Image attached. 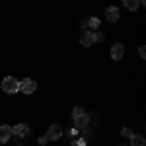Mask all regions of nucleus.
I'll return each instance as SVG.
<instances>
[{
	"label": "nucleus",
	"mask_w": 146,
	"mask_h": 146,
	"mask_svg": "<svg viewBox=\"0 0 146 146\" xmlns=\"http://www.w3.org/2000/svg\"><path fill=\"white\" fill-rule=\"evenodd\" d=\"M74 129L76 131H82V129H88V115L82 113L78 117H74Z\"/></svg>",
	"instance_id": "nucleus-4"
},
{
	"label": "nucleus",
	"mask_w": 146,
	"mask_h": 146,
	"mask_svg": "<svg viewBox=\"0 0 146 146\" xmlns=\"http://www.w3.org/2000/svg\"><path fill=\"white\" fill-rule=\"evenodd\" d=\"M123 4H125L127 10L136 12V10H138V6H140V0H123Z\"/></svg>",
	"instance_id": "nucleus-10"
},
{
	"label": "nucleus",
	"mask_w": 146,
	"mask_h": 146,
	"mask_svg": "<svg viewBox=\"0 0 146 146\" xmlns=\"http://www.w3.org/2000/svg\"><path fill=\"white\" fill-rule=\"evenodd\" d=\"M88 25H90V27H100V20H98V18H92L90 22H88Z\"/></svg>",
	"instance_id": "nucleus-12"
},
{
	"label": "nucleus",
	"mask_w": 146,
	"mask_h": 146,
	"mask_svg": "<svg viewBox=\"0 0 146 146\" xmlns=\"http://www.w3.org/2000/svg\"><path fill=\"white\" fill-rule=\"evenodd\" d=\"M80 43H82L84 47H92L94 43H96V39H94V33H90V31H88V33H84V35H82V41H80Z\"/></svg>",
	"instance_id": "nucleus-9"
},
{
	"label": "nucleus",
	"mask_w": 146,
	"mask_h": 146,
	"mask_svg": "<svg viewBox=\"0 0 146 146\" xmlns=\"http://www.w3.org/2000/svg\"><path fill=\"white\" fill-rule=\"evenodd\" d=\"M47 142H49L47 135H45V136H39V144H41V146H43V144H47Z\"/></svg>",
	"instance_id": "nucleus-16"
},
{
	"label": "nucleus",
	"mask_w": 146,
	"mask_h": 146,
	"mask_svg": "<svg viewBox=\"0 0 146 146\" xmlns=\"http://www.w3.org/2000/svg\"><path fill=\"white\" fill-rule=\"evenodd\" d=\"M60 135H62V129H60L58 125H51L49 131H47V138H49V140H58Z\"/></svg>",
	"instance_id": "nucleus-5"
},
{
	"label": "nucleus",
	"mask_w": 146,
	"mask_h": 146,
	"mask_svg": "<svg viewBox=\"0 0 146 146\" xmlns=\"http://www.w3.org/2000/svg\"><path fill=\"white\" fill-rule=\"evenodd\" d=\"M138 55H140V58H146V49H144V47L138 49Z\"/></svg>",
	"instance_id": "nucleus-17"
},
{
	"label": "nucleus",
	"mask_w": 146,
	"mask_h": 146,
	"mask_svg": "<svg viewBox=\"0 0 146 146\" xmlns=\"http://www.w3.org/2000/svg\"><path fill=\"white\" fill-rule=\"evenodd\" d=\"M35 88H37V84H35L33 80H29V78H25V80H22L20 82V92H23V94H33L35 92Z\"/></svg>",
	"instance_id": "nucleus-3"
},
{
	"label": "nucleus",
	"mask_w": 146,
	"mask_h": 146,
	"mask_svg": "<svg viewBox=\"0 0 146 146\" xmlns=\"http://www.w3.org/2000/svg\"><path fill=\"white\" fill-rule=\"evenodd\" d=\"M29 127L27 125H16V127H12V135L18 136V138H27L29 136Z\"/></svg>",
	"instance_id": "nucleus-2"
},
{
	"label": "nucleus",
	"mask_w": 146,
	"mask_h": 146,
	"mask_svg": "<svg viewBox=\"0 0 146 146\" xmlns=\"http://www.w3.org/2000/svg\"><path fill=\"white\" fill-rule=\"evenodd\" d=\"M10 136H14L12 135V129L8 125H2V127H0V142H8Z\"/></svg>",
	"instance_id": "nucleus-7"
},
{
	"label": "nucleus",
	"mask_w": 146,
	"mask_h": 146,
	"mask_svg": "<svg viewBox=\"0 0 146 146\" xmlns=\"http://www.w3.org/2000/svg\"><path fill=\"white\" fill-rule=\"evenodd\" d=\"M117 20H119V10H117L115 6H111V8H107V22L115 23Z\"/></svg>",
	"instance_id": "nucleus-8"
},
{
	"label": "nucleus",
	"mask_w": 146,
	"mask_h": 146,
	"mask_svg": "<svg viewBox=\"0 0 146 146\" xmlns=\"http://www.w3.org/2000/svg\"><path fill=\"white\" fill-rule=\"evenodd\" d=\"M2 90L6 94H16V92H20V82L16 78H12V76H6L2 80Z\"/></svg>",
	"instance_id": "nucleus-1"
},
{
	"label": "nucleus",
	"mask_w": 146,
	"mask_h": 146,
	"mask_svg": "<svg viewBox=\"0 0 146 146\" xmlns=\"http://www.w3.org/2000/svg\"><path fill=\"white\" fill-rule=\"evenodd\" d=\"M94 39H96V41H103V33H101V31H96V33H94Z\"/></svg>",
	"instance_id": "nucleus-15"
},
{
	"label": "nucleus",
	"mask_w": 146,
	"mask_h": 146,
	"mask_svg": "<svg viewBox=\"0 0 146 146\" xmlns=\"http://www.w3.org/2000/svg\"><path fill=\"white\" fill-rule=\"evenodd\" d=\"M121 135L127 136V138H131V136H133V131H131V129H123V131H121Z\"/></svg>",
	"instance_id": "nucleus-14"
},
{
	"label": "nucleus",
	"mask_w": 146,
	"mask_h": 146,
	"mask_svg": "<svg viewBox=\"0 0 146 146\" xmlns=\"http://www.w3.org/2000/svg\"><path fill=\"white\" fill-rule=\"evenodd\" d=\"M82 113H84L82 107H74V109H72V117H78V115H82Z\"/></svg>",
	"instance_id": "nucleus-13"
},
{
	"label": "nucleus",
	"mask_w": 146,
	"mask_h": 146,
	"mask_svg": "<svg viewBox=\"0 0 146 146\" xmlns=\"http://www.w3.org/2000/svg\"><path fill=\"white\" fill-rule=\"evenodd\" d=\"M123 55H125V47L121 43H115L111 47V58L113 60H119V58H123Z\"/></svg>",
	"instance_id": "nucleus-6"
},
{
	"label": "nucleus",
	"mask_w": 146,
	"mask_h": 146,
	"mask_svg": "<svg viewBox=\"0 0 146 146\" xmlns=\"http://www.w3.org/2000/svg\"><path fill=\"white\" fill-rule=\"evenodd\" d=\"M131 144L133 146H146V140H144V136H140V135H133L131 136Z\"/></svg>",
	"instance_id": "nucleus-11"
}]
</instances>
